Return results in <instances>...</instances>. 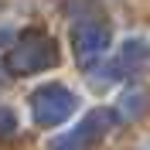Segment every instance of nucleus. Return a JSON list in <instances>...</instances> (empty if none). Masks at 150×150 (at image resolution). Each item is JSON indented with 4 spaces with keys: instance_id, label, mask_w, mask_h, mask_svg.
Segmentation results:
<instances>
[{
    "instance_id": "obj_5",
    "label": "nucleus",
    "mask_w": 150,
    "mask_h": 150,
    "mask_svg": "<svg viewBox=\"0 0 150 150\" xmlns=\"http://www.w3.org/2000/svg\"><path fill=\"white\" fill-rule=\"evenodd\" d=\"M147 109H150V92L143 85H130V89L123 92V99H120V112L126 120H140ZM120 112H116V116H120Z\"/></svg>"
},
{
    "instance_id": "obj_6",
    "label": "nucleus",
    "mask_w": 150,
    "mask_h": 150,
    "mask_svg": "<svg viewBox=\"0 0 150 150\" xmlns=\"http://www.w3.org/2000/svg\"><path fill=\"white\" fill-rule=\"evenodd\" d=\"M147 58H150V45L147 41H140V38H133V41H126L120 51V58H116V72L120 68H130V72H137L140 65H147Z\"/></svg>"
},
{
    "instance_id": "obj_7",
    "label": "nucleus",
    "mask_w": 150,
    "mask_h": 150,
    "mask_svg": "<svg viewBox=\"0 0 150 150\" xmlns=\"http://www.w3.org/2000/svg\"><path fill=\"white\" fill-rule=\"evenodd\" d=\"M14 130H17L14 112H10L7 106H0V140H10V137H14Z\"/></svg>"
},
{
    "instance_id": "obj_1",
    "label": "nucleus",
    "mask_w": 150,
    "mask_h": 150,
    "mask_svg": "<svg viewBox=\"0 0 150 150\" xmlns=\"http://www.w3.org/2000/svg\"><path fill=\"white\" fill-rule=\"evenodd\" d=\"M58 45L55 38L45 34V31H24L21 34V41L7 51V65H4V72L10 75H38V72H48V68L58 65Z\"/></svg>"
},
{
    "instance_id": "obj_8",
    "label": "nucleus",
    "mask_w": 150,
    "mask_h": 150,
    "mask_svg": "<svg viewBox=\"0 0 150 150\" xmlns=\"http://www.w3.org/2000/svg\"><path fill=\"white\" fill-rule=\"evenodd\" d=\"M7 85V72H4V65H0V89Z\"/></svg>"
},
{
    "instance_id": "obj_2",
    "label": "nucleus",
    "mask_w": 150,
    "mask_h": 150,
    "mask_svg": "<svg viewBox=\"0 0 150 150\" xmlns=\"http://www.w3.org/2000/svg\"><path fill=\"white\" fill-rule=\"evenodd\" d=\"M116 123H120L116 109L99 106V109L85 112L68 133H62V137H55V140H48V150H92L99 140L109 137V130L116 126Z\"/></svg>"
},
{
    "instance_id": "obj_3",
    "label": "nucleus",
    "mask_w": 150,
    "mask_h": 150,
    "mask_svg": "<svg viewBox=\"0 0 150 150\" xmlns=\"http://www.w3.org/2000/svg\"><path fill=\"white\" fill-rule=\"evenodd\" d=\"M75 103L79 99H75L72 89H65L62 82H48V85H38L31 92V116H34L38 126L51 130V126H62L75 112Z\"/></svg>"
},
{
    "instance_id": "obj_4",
    "label": "nucleus",
    "mask_w": 150,
    "mask_h": 150,
    "mask_svg": "<svg viewBox=\"0 0 150 150\" xmlns=\"http://www.w3.org/2000/svg\"><path fill=\"white\" fill-rule=\"evenodd\" d=\"M109 45H112V28L106 21H79L72 28V51L85 68L99 62Z\"/></svg>"
}]
</instances>
